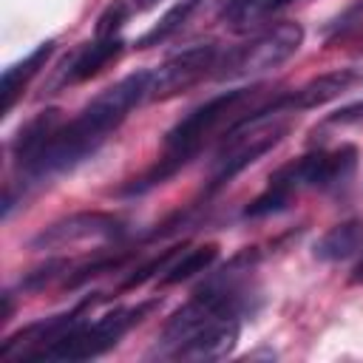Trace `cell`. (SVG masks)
<instances>
[{
    "mask_svg": "<svg viewBox=\"0 0 363 363\" xmlns=\"http://www.w3.org/2000/svg\"><path fill=\"white\" fill-rule=\"evenodd\" d=\"M145 96H150V71H136L113 82L96 94L71 122H62L40 147V153L23 167V173L28 179H51L71 170L85 156H91Z\"/></svg>",
    "mask_w": 363,
    "mask_h": 363,
    "instance_id": "1",
    "label": "cell"
},
{
    "mask_svg": "<svg viewBox=\"0 0 363 363\" xmlns=\"http://www.w3.org/2000/svg\"><path fill=\"white\" fill-rule=\"evenodd\" d=\"M258 91L255 88H233V91H224L213 99H207L204 105L193 108L182 122L173 125V130L167 133L164 139V153L159 159V164L145 173L142 179H136L133 184L125 187V193H145L150 190L153 184H162L167 176H173L179 167H184L204 145L207 139L238 111L241 102H247L250 96H255Z\"/></svg>",
    "mask_w": 363,
    "mask_h": 363,
    "instance_id": "2",
    "label": "cell"
},
{
    "mask_svg": "<svg viewBox=\"0 0 363 363\" xmlns=\"http://www.w3.org/2000/svg\"><path fill=\"white\" fill-rule=\"evenodd\" d=\"M150 309H153V303L119 306L113 312H105L96 320H82L57 346H51L43 360H91V357H99L108 349H113Z\"/></svg>",
    "mask_w": 363,
    "mask_h": 363,
    "instance_id": "3",
    "label": "cell"
},
{
    "mask_svg": "<svg viewBox=\"0 0 363 363\" xmlns=\"http://www.w3.org/2000/svg\"><path fill=\"white\" fill-rule=\"evenodd\" d=\"M354 164H357V150L352 145H340L337 150H315L284 164L278 173H272L269 187L284 190V196L289 199L303 187L335 190L352 179Z\"/></svg>",
    "mask_w": 363,
    "mask_h": 363,
    "instance_id": "4",
    "label": "cell"
},
{
    "mask_svg": "<svg viewBox=\"0 0 363 363\" xmlns=\"http://www.w3.org/2000/svg\"><path fill=\"white\" fill-rule=\"evenodd\" d=\"M303 43V28L298 23H278L267 31H261L258 37H252L247 45L235 48L227 62L224 71L218 77L233 79V77H255L264 71H272L278 65H284L289 57H295V51Z\"/></svg>",
    "mask_w": 363,
    "mask_h": 363,
    "instance_id": "5",
    "label": "cell"
},
{
    "mask_svg": "<svg viewBox=\"0 0 363 363\" xmlns=\"http://www.w3.org/2000/svg\"><path fill=\"white\" fill-rule=\"evenodd\" d=\"M122 235V221L108 213H74L40 230L31 238L34 250H65L85 241H111Z\"/></svg>",
    "mask_w": 363,
    "mask_h": 363,
    "instance_id": "6",
    "label": "cell"
},
{
    "mask_svg": "<svg viewBox=\"0 0 363 363\" xmlns=\"http://www.w3.org/2000/svg\"><path fill=\"white\" fill-rule=\"evenodd\" d=\"M216 57H218L216 43H196V45L173 54L156 71H150V96L167 99L184 88L196 85L216 65Z\"/></svg>",
    "mask_w": 363,
    "mask_h": 363,
    "instance_id": "7",
    "label": "cell"
},
{
    "mask_svg": "<svg viewBox=\"0 0 363 363\" xmlns=\"http://www.w3.org/2000/svg\"><path fill=\"white\" fill-rule=\"evenodd\" d=\"M238 332H241V318H221L210 323L207 329H201L199 335H193L184 346H179L173 357L176 360H218L233 352V346L238 343Z\"/></svg>",
    "mask_w": 363,
    "mask_h": 363,
    "instance_id": "8",
    "label": "cell"
},
{
    "mask_svg": "<svg viewBox=\"0 0 363 363\" xmlns=\"http://www.w3.org/2000/svg\"><path fill=\"white\" fill-rule=\"evenodd\" d=\"M352 82H354V71L352 68H337V71L320 74V77L309 79L306 85H301L298 91L281 96V105L289 113H295V111H312V108H320V105L332 102L335 96H340Z\"/></svg>",
    "mask_w": 363,
    "mask_h": 363,
    "instance_id": "9",
    "label": "cell"
},
{
    "mask_svg": "<svg viewBox=\"0 0 363 363\" xmlns=\"http://www.w3.org/2000/svg\"><path fill=\"white\" fill-rule=\"evenodd\" d=\"M54 40L40 43L31 54H26L20 62L9 65L0 77V116H9V111L14 108V102L23 96V91L28 88V82L40 74V68L48 62V57L54 54Z\"/></svg>",
    "mask_w": 363,
    "mask_h": 363,
    "instance_id": "10",
    "label": "cell"
},
{
    "mask_svg": "<svg viewBox=\"0 0 363 363\" xmlns=\"http://www.w3.org/2000/svg\"><path fill=\"white\" fill-rule=\"evenodd\" d=\"M363 252V221H343L335 224L332 230H326L318 241H315V258L320 261H346L352 255Z\"/></svg>",
    "mask_w": 363,
    "mask_h": 363,
    "instance_id": "11",
    "label": "cell"
},
{
    "mask_svg": "<svg viewBox=\"0 0 363 363\" xmlns=\"http://www.w3.org/2000/svg\"><path fill=\"white\" fill-rule=\"evenodd\" d=\"M122 48H125V43L119 37H113V40H96L94 37V43H88V45H82L77 51L74 62L68 65L65 79L68 82H82V79L96 77L111 60H116L122 54Z\"/></svg>",
    "mask_w": 363,
    "mask_h": 363,
    "instance_id": "12",
    "label": "cell"
},
{
    "mask_svg": "<svg viewBox=\"0 0 363 363\" xmlns=\"http://www.w3.org/2000/svg\"><path fill=\"white\" fill-rule=\"evenodd\" d=\"M60 125H62V116H60L57 108H48V111H43L40 116H34V119L20 130V136L14 139V156H17V164L26 167V164L40 153V147L51 139V133H54Z\"/></svg>",
    "mask_w": 363,
    "mask_h": 363,
    "instance_id": "13",
    "label": "cell"
},
{
    "mask_svg": "<svg viewBox=\"0 0 363 363\" xmlns=\"http://www.w3.org/2000/svg\"><path fill=\"white\" fill-rule=\"evenodd\" d=\"M218 258V247L216 244H201V247H193L187 252H179L176 261L167 264V269L159 275V284L162 286H170V284H182L204 269L213 267V261Z\"/></svg>",
    "mask_w": 363,
    "mask_h": 363,
    "instance_id": "14",
    "label": "cell"
},
{
    "mask_svg": "<svg viewBox=\"0 0 363 363\" xmlns=\"http://www.w3.org/2000/svg\"><path fill=\"white\" fill-rule=\"evenodd\" d=\"M286 3H292V0H227L221 14L235 31H247L250 26H258L272 11L284 9Z\"/></svg>",
    "mask_w": 363,
    "mask_h": 363,
    "instance_id": "15",
    "label": "cell"
},
{
    "mask_svg": "<svg viewBox=\"0 0 363 363\" xmlns=\"http://www.w3.org/2000/svg\"><path fill=\"white\" fill-rule=\"evenodd\" d=\"M193 6H196V0H182V3H176V6H173V9H170V11H167V14H164V17H162V20H159V23H156L139 43H136V45H139V48H147V45H156V43L167 40L173 31L182 28V23H184L187 14L193 11Z\"/></svg>",
    "mask_w": 363,
    "mask_h": 363,
    "instance_id": "16",
    "label": "cell"
},
{
    "mask_svg": "<svg viewBox=\"0 0 363 363\" xmlns=\"http://www.w3.org/2000/svg\"><path fill=\"white\" fill-rule=\"evenodd\" d=\"M128 14H130V9H128L125 0H111V3L105 6V11L99 14V20H96L94 37H96V40H113V37H119V28L125 26Z\"/></svg>",
    "mask_w": 363,
    "mask_h": 363,
    "instance_id": "17",
    "label": "cell"
},
{
    "mask_svg": "<svg viewBox=\"0 0 363 363\" xmlns=\"http://www.w3.org/2000/svg\"><path fill=\"white\" fill-rule=\"evenodd\" d=\"M352 284H363V252H360V261L352 269Z\"/></svg>",
    "mask_w": 363,
    "mask_h": 363,
    "instance_id": "18",
    "label": "cell"
},
{
    "mask_svg": "<svg viewBox=\"0 0 363 363\" xmlns=\"http://www.w3.org/2000/svg\"><path fill=\"white\" fill-rule=\"evenodd\" d=\"M159 0H133V9L136 11H145V9H150V6H156Z\"/></svg>",
    "mask_w": 363,
    "mask_h": 363,
    "instance_id": "19",
    "label": "cell"
}]
</instances>
